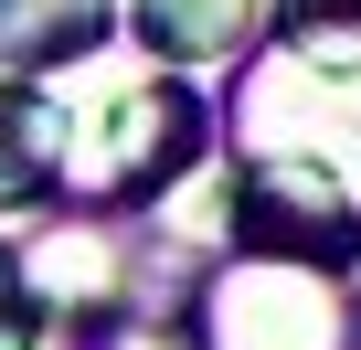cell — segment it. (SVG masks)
Masks as SVG:
<instances>
[{"mask_svg": "<svg viewBox=\"0 0 361 350\" xmlns=\"http://www.w3.org/2000/svg\"><path fill=\"white\" fill-rule=\"evenodd\" d=\"M245 244L350 265L361 255V0H276V32L234 85Z\"/></svg>", "mask_w": 361, "mask_h": 350, "instance_id": "1", "label": "cell"}, {"mask_svg": "<svg viewBox=\"0 0 361 350\" xmlns=\"http://www.w3.org/2000/svg\"><path fill=\"white\" fill-rule=\"evenodd\" d=\"M192 149H202V96L192 85H159V75L106 85V96L64 106V192H106V202L159 192L170 170H192Z\"/></svg>", "mask_w": 361, "mask_h": 350, "instance_id": "2", "label": "cell"}, {"mask_svg": "<svg viewBox=\"0 0 361 350\" xmlns=\"http://www.w3.org/2000/svg\"><path fill=\"white\" fill-rule=\"evenodd\" d=\"M202 350H350L340 265L245 244V255L213 265V287H202Z\"/></svg>", "mask_w": 361, "mask_h": 350, "instance_id": "3", "label": "cell"}, {"mask_svg": "<svg viewBox=\"0 0 361 350\" xmlns=\"http://www.w3.org/2000/svg\"><path fill=\"white\" fill-rule=\"evenodd\" d=\"M64 192V106L43 85H0V213Z\"/></svg>", "mask_w": 361, "mask_h": 350, "instance_id": "4", "label": "cell"}, {"mask_svg": "<svg viewBox=\"0 0 361 350\" xmlns=\"http://www.w3.org/2000/svg\"><path fill=\"white\" fill-rule=\"evenodd\" d=\"M128 11H138V43L159 64H224L255 43L266 0H128Z\"/></svg>", "mask_w": 361, "mask_h": 350, "instance_id": "5", "label": "cell"}, {"mask_svg": "<svg viewBox=\"0 0 361 350\" xmlns=\"http://www.w3.org/2000/svg\"><path fill=\"white\" fill-rule=\"evenodd\" d=\"M117 22V0H0V75H43L96 54Z\"/></svg>", "mask_w": 361, "mask_h": 350, "instance_id": "6", "label": "cell"}, {"mask_svg": "<svg viewBox=\"0 0 361 350\" xmlns=\"http://www.w3.org/2000/svg\"><path fill=\"white\" fill-rule=\"evenodd\" d=\"M54 339V308H43V276L0 244V350H43Z\"/></svg>", "mask_w": 361, "mask_h": 350, "instance_id": "7", "label": "cell"}]
</instances>
